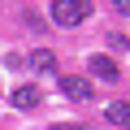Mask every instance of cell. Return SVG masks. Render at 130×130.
<instances>
[{
  "mask_svg": "<svg viewBox=\"0 0 130 130\" xmlns=\"http://www.w3.org/2000/svg\"><path fill=\"white\" fill-rule=\"evenodd\" d=\"M91 13V5H83V0H52V22L56 26H83Z\"/></svg>",
  "mask_w": 130,
  "mask_h": 130,
  "instance_id": "cell-1",
  "label": "cell"
},
{
  "mask_svg": "<svg viewBox=\"0 0 130 130\" xmlns=\"http://www.w3.org/2000/svg\"><path fill=\"white\" fill-rule=\"evenodd\" d=\"M61 91L70 95V100H91V83H87L83 74H65V78H61Z\"/></svg>",
  "mask_w": 130,
  "mask_h": 130,
  "instance_id": "cell-2",
  "label": "cell"
},
{
  "mask_svg": "<svg viewBox=\"0 0 130 130\" xmlns=\"http://www.w3.org/2000/svg\"><path fill=\"white\" fill-rule=\"evenodd\" d=\"M26 65H30L35 74H52V70H56V56H52L48 48H35V52L26 56Z\"/></svg>",
  "mask_w": 130,
  "mask_h": 130,
  "instance_id": "cell-3",
  "label": "cell"
},
{
  "mask_svg": "<svg viewBox=\"0 0 130 130\" xmlns=\"http://www.w3.org/2000/svg\"><path fill=\"white\" fill-rule=\"evenodd\" d=\"M87 65H91V74H95V78H108V83L117 78V61H113V56H91Z\"/></svg>",
  "mask_w": 130,
  "mask_h": 130,
  "instance_id": "cell-4",
  "label": "cell"
},
{
  "mask_svg": "<svg viewBox=\"0 0 130 130\" xmlns=\"http://www.w3.org/2000/svg\"><path fill=\"white\" fill-rule=\"evenodd\" d=\"M13 104H18V108H35V104H39V87H18V91H13Z\"/></svg>",
  "mask_w": 130,
  "mask_h": 130,
  "instance_id": "cell-5",
  "label": "cell"
},
{
  "mask_svg": "<svg viewBox=\"0 0 130 130\" xmlns=\"http://www.w3.org/2000/svg\"><path fill=\"white\" fill-rule=\"evenodd\" d=\"M104 117H108L113 126H130V104H121V100H117V104H108V113H104Z\"/></svg>",
  "mask_w": 130,
  "mask_h": 130,
  "instance_id": "cell-6",
  "label": "cell"
},
{
  "mask_svg": "<svg viewBox=\"0 0 130 130\" xmlns=\"http://www.w3.org/2000/svg\"><path fill=\"white\" fill-rule=\"evenodd\" d=\"M117 13H130V0H117Z\"/></svg>",
  "mask_w": 130,
  "mask_h": 130,
  "instance_id": "cell-7",
  "label": "cell"
}]
</instances>
